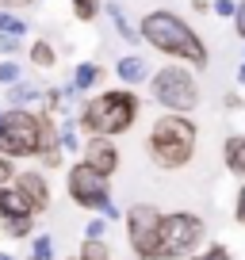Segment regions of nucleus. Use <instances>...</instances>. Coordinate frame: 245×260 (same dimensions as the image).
I'll return each mask as SVG.
<instances>
[{
  "instance_id": "obj_3",
  "label": "nucleus",
  "mask_w": 245,
  "mask_h": 260,
  "mask_svg": "<svg viewBox=\"0 0 245 260\" xmlns=\"http://www.w3.org/2000/svg\"><path fill=\"white\" fill-rule=\"evenodd\" d=\"M192 149H196V122L188 115H161L149 130V157H154L161 169H184L192 161Z\"/></svg>"
},
{
  "instance_id": "obj_1",
  "label": "nucleus",
  "mask_w": 245,
  "mask_h": 260,
  "mask_svg": "<svg viewBox=\"0 0 245 260\" xmlns=\"http://www.w3.org/2000/svg\"><path fill=\"white\" fill-rule=\"evenodd\" d=\"M138 35L157 50V54H165V57H176V61L199 65V69L207 65V46H203V39H199V35L192 31V27L184 23L176 12H165V8L149 12V16L142 19Z\"/></svg>"
},
{
  "instance_id": "obj_28",
  "label": "nucleus",
  "mask_w": 245,
  "mask_h": 260,
  "mask_svg": "<svg viewBox=\"0 0 245 260\" xmlns=\"http://www.w3.org/2000/svg\"><path fill=\"white\" fill-rule=\"evenodd\" d=\"M234 31L245 39V0H237V12H234Z\"/></svg>"
},
{
  "instance_id": "obj_5",
  "label": "nucleus",
  "mask_w": 245,
  "mask_h": 260,
  "mask_svg": "<svg viewBox=\"0 0 245 260\" xmlns=\"http://www.w3.org/2000/svg\"><path fill=\"white\" fill-rule=\"evenodd\" d=\"M154 100L165 111H176V115L192 111L199 104V84L188 65H165L161 73H154Z\"/></svg>"
},
{
  "instance_id": "obj_21",
  "label": "nucleus",
  "mask_w": 245,
  "mask_h": 260,
  "mask_svg": "<svg viewBox=\"0 0 245 260\" xmlns=\"http://www.w3.org/2000/svg\"><path fill=\"white\" fill-rule=\"evenodd\" d=\"M16 81H23V73H19V61L16 57H4V61H0V84H16Z\"/></svg>"
},
{
  "instance_id": "obj_19",
  "label": "nucleus",
  "mask_w": 245,
  "mask_h": 260,
  "mask_svg": "<svg viewBox=\"0 0 245 260\" xmlns=\"http://www.w3.org/2000/svg\"><path fill=\"white\" fill-rule=\"evenodd\" d=\"M0 31H4V35H19V39H23V35H27V19H19L16 12H0Z\"/></svg>"
},
{
  "instance_id": "obj_37",
  "label": "nucleus",
  "mask_w": 245,
  "mask_h": 260,
  "mask_svg": "<svg viewBox=\"0 0 245 260\" xmlns=\"http://www.w3.org/2000/svg\"><path fill=\"white\" fill-rule=\"evenodd\" d=\"M73 260H81V256H73Z\"/></svg>"
},
{
  "instance_id": "obj_31",
  "label": "nucleus",
  "mask_w": 245,
  "mask_h": 260,
  "mask_svg": "<svg viewBox=\"0 0 245 260\" xmlns=\"http://www.w3.org/2000/svg\"><path fill=\"white\" fill-rule=\"evenodd\" d=\"M0 4H4V12H19V8H27L31 0H0Z\"/></svg>"
},
{
  "instance_id": "obj_30",
  "label": "nucleus",
  "mask_w": 245,
  "mask_h": 260,
  "mask_svg": "<svg viewBox=\"0 0 245 260\" xmlns=\"http://www.w3.org/2000/svg\"><path fill=\"white\" fill-rule=\"evenodd\" d=\"M199 260H230V252L222 249V245H215V249L207 252V256H199Z\"/></svg>"
},
{
  "instance_id": "obj_35",
  "label": "nucleus",
  "mask_w": 245,
  "mask_h": 260,
  "mask_svg": "<svg viewBox=\"0 0 245 260\" xmlns=\"http://www.w3.org/2000/svg\"><path fill=\"white\" fill-rule=\"evenodd\" d=\"M0 260H12V256H8V252H0Z\"/></svg>"
},
{
  "instance_id": "obj_18",
  "label": "nucleus",
  "mask_w": 245,
  "mask_h": 260,
  "mask_svg": "<svg viewBox=\"0 0 245 260\" xmlns=\"http://www.w3.org/2000/svg\"><path fill=\"white\" fill-rule=\"evenodd\" d=\"M57 61V54H54V46H50L46 39H39L31 46V65H39V69H50V65Z\"/></svg>"
},
{
  "instance_id": "obj_9",
  "label": "nucleus",
  "mask_w": 245,
  "mask_h": 260,
  "mask_svg": "<svg viewBox=\"0 0 245 260\" xmlns=\"http://www.w3.org/2000/svg\"><path fill=\"white\" fill-rule=\"evenodd\" d=\"M84 165H92L96 172L111 176V172L119 169V149H115V142L100 138V134H88V138H84Z\"/></svg>"
},
{
  "instance_id": "obj_12",
  "label": "nucleus",
  "mask_w": 245,
  "mask_h": 260,
  "mask_svg": "<svg viewBox=\"0 0 245 260\" xmlns=\"http://www.w3.org/2000/svg\"><path fill=\"white\" fill-rule=\"evenodd\" d=\"M119 81L127 84V88H134V84H142L146 81V61H142L138 54H127V57H119Z\"/></svg>"
},
{
  "instance_id": "obj_10",
  "label": "nucleus",
  "mask_w": 245,
  "mask_h": 260,
  "mask_svg": "<svg viewBox=\"0 0 245 260\" xmlns=\"http://www.w3.org/2000/svg\"><path fill=\"white\" fill-rule=\"evenodd\" d=\"M16 191L31 203V211H46L50 187H46V176H42V172H19L16 176Z\"/></svg>"
},
{
  "instance_id": "obj_36",
  "label": "nucleus",
  "mask_w": 245,
  "mask_h": 260,
  "mask_svg": "<svg viewBox=\"0 0 245 260\" xmlns=\"http://www.w3.org/2000/svg\"><path fill=\"white\" fill-rule=\"evenodd\" d=\"M0 119H4V111H0Z\"/></svg>"
},
{
  "instance_id": "obj_13",
  "label": "nucleus",
  "mask_w": 245,
  "mask_h": 260,
  "mask_svg": "<svg viewBox=\"0 0 245 260\" xmlns=\"http://www.w3.org/2000/svg\"><path fill=\"white\" fill-rule=\"evenodd\" d=\"M100 77H104V69H100L96 61H81V65L73 69V81H69V84H73L77 92H88V88H96Z\"/></svg>"
},
{
  "instance_id": "obj_8",
  "label": "nucleus",
  "mask_w": 245,
  "mask_h": 260,
  "mask_svg": "<svg viewBox=\"0 0 245 260\" xmlns=\"http://www.w3.org/2000/svg\"><path fill=\"white\" fill-rule=\"evenodd\" d=\"M127 226H131V245L138 256L146 260H157L161 252H157V226H161V214L154 211L149 203L134 207L131 214H127Z\"/></svg>"
},
{
  "instance_id": "obj_14",
  "label": "nucleus",
  "mask_w": 245,
  "mask_h": 260,
  "mask_svg": "<svg viewBox=\"0 0 245 260\" xmlns=\"http://www.w3.org/2000/svg\"><path fill=\"white\" fill-rule=\"evenodd\" d=\"M42 100V92L35 88V84H23V81H16L8 88V107H27V104H39Z\"/></svg>"
},
{
  "instance_id": "obj_23",
  "label": "nucleus",
  "mask_w": 245,
  "mask_h": 260,
  "mask_svg": "<svg viewBox=\"0 0 245 260\" xmlns=\"http://www.w3.org/2000/svg\"><path fill=\"white\" fill-rule=\"evenodd\" d=\"M4 230L12 237H27L31 234V214H16V218H4Z\"/></svg>"
},
{
  "instance_id": "obj_34",
  "label": "nucleus",
  "mask_w": 245,
  "mask_h": 260,
  "mask_svg": "<svg viewBox=\"0 0 245 260\" xmlns=\"http://www.w3.org/2000/svg\"><path fill=\"white\" fill-rule=\"evenodd\" d=\"M237 81H241V84H245V65H241V69H237Z\"/></svg>"
},
{
  "instance_id": "obj_25",
  "label": "nucleus",
  "mask_w": 245,
  "mask_h": 260,
  "mask_svg": "<svg viewBox=\"0 0 245 260\" xmlns=\"http://www.w3.org/2000/svg\"><path fill=\"white\" fill-rule=\"evenodd\" d=\"M50 256H54L50 237H39V241H35V249H31V260H50Z\"/></svg>"
},
{
  "instance_id": "obj_7",
  "label": "nucleus",
  "mask_w": 245,
  "mask_h": 260,
  "mask_svg": "<svg viewBox=\"0 0 245 260\" xmlns=\"http://www.w3.org/2000/svg\"><path fill=\"white\" fill-rule=\"evenodd\" d=\"M203 237V222L196 214H169L157 226V252L161 256H184L192 252Z\"/></svg>"
},
{
  "instance_id": "obj_20",
  "label": "nucleus",
  "mask_w": 245,
  "mask_h": 260,
  "mask_svg": "<svg viewBox=\"0 0 245 260\" xmlns=\"http://www.w3.org/2000/svg\"><path fill=\"white\" fill-rule=\"evenodd\" d=\"M73 4V16L81 19V23H88V19L100 16V0H69Z\"/></svg>"
},
{
  "instance_id": "obj_27",
  "label": "nucleus",
  "mask_w": 245,
  "mask_h": 260,
  "mask_svg": "<svg viewBox=\"0 0 245 260\" xmlns=\"http://www.w3.org/2000/svg\"><path fill=\"white\" fill-rule=\"evenodd\" d=\"M12 176H16V169H12V157L0 153V184H12Z\"/></svg>"
},
{
  "instance_id": "obj_32",
  "label": "nucleus",
  "mask_w": 245,
  "mask_h": 260,
  "mask_svg": "<svg viewBox=\"0 0 245 260\" xmlns=\"http://www.w3.org/2000/svg\"><path fill=\"white\" fill-rule=\"evenodd\" d=\"M237 214H241V222H245V187H241V195H237Z\"/></svg>"
},
{
  "instance_id": "obj_6",
  "label": "nucleus",
  "mask_w": 245,
  "mask_h": 260,
  "mask_svg": "<svg viewBox=\"0 0 245 260\" xmlns=\"http://www.w3.org/2000/svg\"><path fill=\"white\" fill-rule=\"evenodd\" d=\"M69 195H73V203L77 207H92V211H104L107 218H115V203H111V195H107V176L104 172H96L92 165H73L69 169Z\"/></svg>"
},
{
  "instance_id": "obj_24",
  "label": "nucleus",
  "mask_w": 245,
  "mask_h": 260,
  "mask_svg": "<svg viewBox=\"0 0 245 260\" xmlns=\"http://www.w3.org/2000/svg\"><path fill=\"white\" fill-rule=\"evenodd\" d=\"M16 50H23V39H19V35H4V31H0V54L16 57Z\"/></svg>"
},
{
  "instance_id": "obj_22",
  "label": "nucleus",
  "mask_w": 245,
  "mask_h": 260,
  "mask_svg": "<svg viewBox=\"0 0 245 260\" xmlns=\"http://www.w3.org/2000/svg\"><path fill=\"white\" fill-rule=\"evenodd\" d=\"M81 260H111V252H107L104 241L88 237V241H84V249H81Z\"/></svg>"
},
{
  "instance_id": "obj_26",
  "label": "nucleus",
  "mask_w": 245,
  "mask_h": 260,
  "mask_svg": "<svg viewBox=\"0 0 245 260\" xmlns=\"http://www.w3.org/2000/svg\"><path fill=\"white\" fill-rule=\"evenodd\" d=\"M211 12H215V16H222V19H234L237 0H215V4H211Z\"/></svg>"
},
{
  "instance_id": "obj_11",
  "label": "nucleus",
  "mask_w": 245,
  "mask_h": 260,
  "mask_svg": "<svg viewBox=\"0 0 245 260\" xmlns=\"http://www.w3.org/2000/svg\"><path fill=\"white\" fill-rule=\"evenodd\" d=\"M16 214H35L31 203L16 191V184H0V218H16Z\"/></svg>"
},
{
  "instance_id": "obj_17",
  "label": "nucleus",
  "mask_w": 245,
  "mask_h": 260,
  "mask_svg": "<svg viewBox=\"0 0 245 260\" xmlns=\"http://www.w3.org/2000/svg\"><path fill=\"white\" fill-rule=\"evenodd\" d=\"M57 146H62V149H77V146H84V142H81V126H77V119H66L62 126H57Z\"/></svg>"
},
{
  "instance_id": "obj_2",
  "label": "nucleus",
  "mask_w": 245,
  "mask_h": 260,
  "mask_svg": "<svg viewBox=\"0 0 245 260\" xmlns=\"http://www.w3.org/2000/svg\"><path fill=\"white\" fill-rule=\"evenodd\" d=\"M134 119H138V96L131 88H111V92H100L96 100L81 107L77 115V126L84 134H100V138H115L122 130H131Z\"/></svg>"
},
{
  "instance_id": "obj_33",
  "label": "nucleus",
  "mask_w": 245,
  "mask_h": 260,
  "mask_svg": "<svg viewBox=\"0 0 245 260\" xmlns=\"http://www.w3.org/2000/svg\"><path fill=\"white\" fill-rule=\"evenodd\" d=\"M192 8H196V12H207V0H192Z\"/></svg>"
},
{
  "instance_id": "obj_4",
  "label": "nucleus",
  "mask_w": 245,
  "mask_h": 260,
  "mask_svg": "<svg viewBox=\"0 0 245 260\" xmlns=\"http://www.w3.org/2000/svg\"><path fill=\"white\" fill-rule=\"evenodd\" d=\"M42 149V115L27 107H8L0 119V153L4 157H39Z\"/></svg>"
},
{
  "instance_id": "obj_16",
  "label": "nucleus",
  "mask_w": 245,
  "mask_h": 260,
  "mask_svg": "<svg viewBox=\"0 0 245 260\" xmlns=\"http://www.w3.org/2000/svg\"><path fill=\"white\" fill-rule=\"evenodd\" d=\"M222 153H226V165H230V172H241V176H245V134L230 138Z\"/></svg>"
},
{
  "instance_id": "obj_15",
  "label": "nucleus",
  "mask_w": 245,
  "mask_h": 260,
  "mask_svg": "<svg viewBox=\"0 0 245 260\" xmlns=\"http://www.w3.org/2000/svg\"><path fill=\"white\" fill-rule=\"evenodd\" d=\"M107 16H111V23H115V31L122 35L127 42H138V27L127 19V12H122V4H107Z\"/></svg>"
},
{
  "instance_id": "obj_38",
  "label": "nucleus",
  "mask_w": 245,
  "mask_h": 260,
  "mask_svg": "<svg viewBox=\"0 0 245 260\" xmlns=\"http://www.w3.org/2000/svg\"><path fill=\"white\" fill-rule=\"evenodd\" d=\"M241 65H245V61H241Z\"/></svg>"
},
{
  "instance_id": "obj_29",
  "label": "nucleus",
  "mask_w": 245,
  "mask_h": 260,
  "mask_svg": "<svg viewBox=\"0 0 245 260\" xmlns=\"http://www.w3.org/2000/svg\"><path fill=\"white\" fill-rule=\"evenodd\" d=\"M84 234H88V237H96V241H104V234H107V226H104V222H88V230H84Z\"/></svg>"
}]
</instances>
